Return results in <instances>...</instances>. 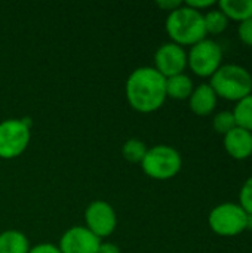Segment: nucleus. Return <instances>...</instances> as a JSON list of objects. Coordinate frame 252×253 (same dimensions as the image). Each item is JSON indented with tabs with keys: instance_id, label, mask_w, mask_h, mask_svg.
<instances>
[{
	"instance_id": "obj_4",
	"label": "nucleus",
	"mask_w": 252,
	"mask_h": 253,
	"mask_svg": "<svg viewBox=\"0 0 252 253\" xmlns=\"http://www.w3.org/2000/svg\"><path fill=\"white\" fill-rule=\"evenodd\" d=\"M183 166V159L178 150L171 145H156L147 148V153L141 162V168L146 175L153 179L165 181L174 178Z\"/></svg>"
},
{
	"instance_id": "obj_11",
	"label": "nucleus",
	"mask_w": 252,
	"mask_h": 253,
	"mask_svg": "<svg viewBox=\"0 0 252 253\" xmlns=\"http://www.w3.org/2000/svg\"><path fill=\"white\" fill-rule=\"evenodd\" d=\"M224 148L230 157L244 160L252 156V132L236 126L224 135Z\"/></svg>"
},
{
	"instance_id": "obj_9",
	"label": "nucleus",
	"mask_w": 252,
	"mask_h": 253,
	"mask_svg": "<svg viewBox=\"0 0 252 253\" xmlns=\"http://www.w3.org/2000/svg\"><path fill=\"white\" fill-rule=\"evenodd\" d=\"M154 65L165 79L181 74L187 67V52L174 42L163 43L154 53Z\"/></svg>"
},
{
	"instance_id": "obj_23",
	"label": "nucleus",
	"mask_w": 252,
	"mask_h": 253,
	"mask_svg": "<svg viewBox=\"0 0 252 253\" xmlns=\"http://www.w3.org/2000/svg\"><path fill=\"white\" fill-rule=\"evenodd\" d=\"M217 1H214V0H187L184 4H187V6H190V7H193V9H196V10H202V9H206V7H209V6H214Z\"/></svg>"
},
{
	"instance_id": "obj_7",
	"label": "nucleus",
	"mask_w": 252,
	"mask_h": 253,
	"mask_svg": "<svg viewBox=\"0 0 252 253\" xmlns=\"http://www.w3.org/2000/svg\"><path fill=\"white\" fill-rule=\"evenodd\" d=\"M221 46L208 37L193 44L187 53V65L199 77H211L221 67Z\"/></svg>"
},
{
	"instance_id": "obj_17",
	"label": "nucleus",
	"mask_w": 252,
	"mask_h": 253,
	"mask_svg": "<svg viewBox=\"0 0 252 253\" xmlns=\"http://www.w3.org/2000/svg\"><path fill=\"white\" fill-rule=\"evenodd\" d=\"M203 21H205L206 34H220L229 25V18L220 9H212L206 12L203 15Z\"/></svg>"
},
{
	"instance_id": "obj_14",
	"label": "nucleus",
	"mask_w": 252,
	"mask_h": 253,
	"mask_svg": "<svg viewBox=\"0 0 252 253\" xmlns=\"http://www.w3.org/2000/svg\"><path fill=\"white\" fill-rule=\"evenodd\" d=\"M218 9L235 21H245L252 18V0H220Z\"/></svg>"
},
{
	"instance_id": "obj_24",
	"label": "nucleus",
	"mask_w": 252,
	"mask_h": 253,
	"mask_svg": "<svg viewBox=\"0 0 252 253\" xmlns=\"http://www.w3.org/2000/svg\"><path fill=\"white\" fill-rule=\"evenodd\" d=\"M156 4H157L160 9H163V10L172 12V10H175L177 7H180V6L183 4V1H180V0H159Z\"/></svg>"
},
{
	"instance_id": "obj_22",
	"label": "nucleus",
	"mask_w": 252,
	"mask_h": 253,
	"mask_svg": "<svg viewBox=\"0 0 252 253\" xmlns=\"http://www.w3.org/2000/svg\"><path fill=\"white\" fill-rule=\"evenodd\" d=\"M28 253H61L59 248L50 243H40L33 248H30Z\"/></svg>"
},
{
	"instance_id": "obj_10",
	"label": "nucleus",
	"mask_w": 252,
	"mask_h": 253,
	"mask_svg": "<svg viewBox=\"0 0 252 253\" xmlns=\"http://www.w3.org/2000/svg\"><path fill=\"white\" fill-rule=\"evenodd\" d=\"M100 245L101 239H98L86 227L77 225L68 228L62 234L58 248L61 253H97Z\"/></svg>"
},
{
	"instance_id": "obj_19",
	"label": "nucleus",
	"mask_w": 252,
	"mask_h": 253,
	"mask_svg": "<svg viewBox=\"0 0 252 253\" xmlns=\"http://www.w3.org/2000/svg\"><path fill=\"white\" fill-rule=\"evenodd\" d=\"M212 126L215 129L217 133L220 135H226L229 133L233 127H236V120H235V116L232 111H220L214 116V120H212Z\"/></svg>"
},
{
	"instance_id": "obj_18",
	"label": "nucleus",
	"mask_w": 252,
	"mask_h": 253,
	"mask_svg": "<svg viewBox=\"0 0 252 253\" xmlns=\"http://www.w3.org/2000/svg\"><path fill=\"white\" fill-rule=\"evenodd\" d=\"M146 153H147V147H146V144H144L141 139H138V138H131V139H128V141L123 144V147H122V154H123V157H125L128 162H131V163H141L143 159H144V156H146Z\"/></svg>"
},
{
	"instance_id": "obj_12",
	"label": "nucleus",
	"mask_w": 252,
	"mask_h": 253,
	"mask_svg": "<svg viewBox=\"0 0 252 253\" xmlns=\"http://www.w3.org/2000/svg\"><path fill=\"white\" fill-rule=\"evenodd\" d=\"M217 93L211 87L209 83H202L198 87L193 89L189 102L190 110L198 116H208L211 114L217 107Z\"/></svg>"
},
{
	"instance_id": "obj_1",
	"label": "nucleus",
	"mask_w": 252,
	"mask_h": 253,
	"mask_svg": "<svg viewBox=\"0 0 252 253\" xmlns=\"http://www.w3.org/2000/svg\"><path fill=\"white\" fill-rule=\"evenodd\" d=\"M129 105L140 113L159 110L166 96V79L154 67H140L134 70L125 86Z\"/></svg>"
},
{
	"instance_id": "obj_21",
	"label": "nucleus",
	"mask_w": 252,
	"mask_h": 253,
	"mask_svg": "<svg viewBox=\"0 0 252 253\" xmlns=\"http://www.w3.org/2000/svg\"><path fill=\"white\" fill-rule=\"evenodd\" d=\"M238 34L242 43L252 46V18L245 19L239 24L238 27Z\"/></svg>"
},
{
	"instance_id": "obj_26",
	"label": "nucleus",
	"mask_w": 252,
	"mask_h": 253,
	"mask_svg": "<svg viewBox=\"0 0 252 253\" xmlns=\"http://www.w3.org/2000/svg\"><path fill=\"white\" fill-rule=\"evenodd\" d=\"M247 230L252 231V215H248V221H247Z\"/></svg>"
},
{
	"instance_id": "obj_3",
	"label": "nucleus",
	"mask_w": 252,
	"mask_h": 253,
	"mask_svg": "<svg viewBox=\"0 0 252 253\" xmlns=\"http://www.w3.org/2000/svg\"><path fill=\"white\" fill-rule=\"evenodd\" d=\"M211 87L227 101H236L247 98L252 93L251 73L238 64H221V67L211 76Z\"/></svg>"
},
{
	"instance_id": "obj_15",
	"label": "nucleus",
	"mask_w": 252,
	"mask_h": 253,
	"mask_svg": "<svg viewBox=\"0 0 252 253\" xmlns=\"http://www.w3.org/2000/svg\"><path fill=\"white\" fill-rule=\"evenodd\" d=\"M193 89L195 86L192 79L184 73L166 79V96L172 99H187L190 98Z\"/></svg>"
},
{
	"instance_id": "obj_13",
	"label": "nucleus",
	"mask_w": 252,
	"mask_h": 253,
	"mask_svg": "<svg viewBox=\"0 0 252 253\" xmlns=\"http://www.w3.org/2000/svg\"><path fill=\"white\" fill-rule=\"evenodd\" d=\"M30 243L24 233L7 230L0 234V253H28Z\"/></svg>"
},
{
	"instance_id": "obj_5",
	"label": "nucleus",
	"mask_w": 252,
	"mask_h": 253,
	"mask_svg": "<svg viewBox=\"0 0 252 253\" xmlns=\"http://www.w3.org/2000/svg\"><path fill=\"white\" fill-rule=\"evenodd\" d=\"M248 213L238 203H221L215 206L209 216L208 222L211 230L221 237H233L247 230Z\"/></svg>"
},
{
	"instance_id": "obj_16",
	"label": "nucleus",
	"mask_w": 252,
	"mask_h": 253,
	"mask_svg": "<svg viewBox=\"0 0 252 253\" xmlns=\"http://www.w3.org/2000/svg\"><path fill=\"white\" fill-rule=\"evenodd\" d=\"M232 113L235 116L236 126H241L252 132V93L236 102V107Z\"/></svg>"
},
{
	"instance_id": "obj_6",
	"label": "nucleus",
	"mask_w": 252,
	"mask_h": 253,
	"mask_svg": "<svg viewBox=\"0 0 252 253\" xmlns=\"http://www.w3.org/2000/svg\"><path fill=\"white\" fill-rule=\"evenodd\" d=\"M30 122L21 119H6L0 122V157L15 159L21 156L30 144Z\"/></svg>"
},
{
	"instance_id": "obj_25",
	"label": "nucleus",
	"mask_w": 252,
	"mask_h": 253,
	"mask_svg": "<svg viewBox=\"0 0 252 253\" xmlns=\"http://www.w3.org/2000/svg\"><path fill=\"white\" fill-rule=\"evenodd\" d=\"M97 253H120V249L114 243H102L101 242V245H100L98 252Z\"/></svg>"
},
{
	"instance_id": "obj_2",
	"label": "nucleus",
	"mask_w": 252,
	"mask_h": 253,
	"mask_svg": "<svg viewBox=\"0 0 252 253\" xmlns=\"http://www.w3.org/2000/svg\"><path fill=\"white\" fill-rule=\"evenodd\" d=\"M165 27L172 42L180 46H193L208 36L203 13L187 4H181L175 10L169 12Z\"/></svg>"
},
{
	"instance_id": "obj_20",
	"label": "nucleus",
	"mask_w": 252,
	"mask_h": 253,
	"mask_svg": "<svg viewBox=\"0 0 252 253\" xmlns=\"http://www.w3.org/2000/svg\"><path fill=\"white\" fill-rule=\"evenodd\" d=\"M239 205L242 206V209L248 215H252V176H250L245 181V184L241 188V193H239Z\"/></svg>"
},
{
	"instance_id": "obj_8",
	"label": "nucleus",
	"mask_w": 252,
	"mask_h": 253,
	"mask_svg": "<svg viewBox=\"0 0 252 253\" xmlns=\"http://www.w3.org/2000/svg\"><path fill=\"white\" fill-rule=\"evenodd\" d=\"M86 228L94 233L98 239L110 236L117 224L114 209L102 200L92 202L85 211Z\"/></svg>"
}]
</instances>
